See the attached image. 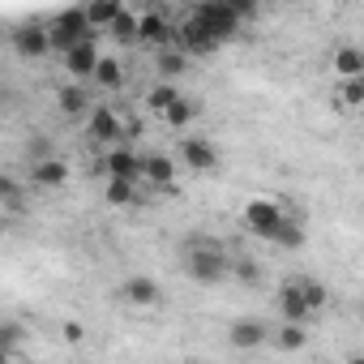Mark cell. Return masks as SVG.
Segmentation results:
<instances>
[{"mask_svg": "<svg viewBox=\"0 0 364 364\" xmlns=\"http://www.w3.org/2000/svg\"><path fill=\"white\" fill-rule=\"evenodd\" d=\"M99 60H103V56H99V48H95V35L65 52V69H69V77H77V82H82V77H95Z\"/></svg>", "mask_w": 364, "mask_h": 364, "instance_id": "cell-16", "label": "cell"}, {"mask_svg": "<svg viewBox=\"0 0 364 364\" xmlns=\"http://www.w3.org/2000/svg\"><path fill=\"white\" fill-rule=\"evenodd\" d=\"M90 82H95L99 90H120V86H124V69H120V60H116V56H103Z\"/></svg>", "mask_w": 364, "mask_h": 364, "instance_id": "cell-26", "label": "cell"}, {"mask_svg": "<svg viewBox=\"0 0 364 364\" xmlns=\"http://www.w3.org/2000/svg\"><path fill=\"white\" fill-rule=\"evenodd\" d=\"M137 189H141V180L107 176V180H103V202H107V206H133V202H137Z\"/></svg>", "mask_w": 364, "mask_h": 364, "instance_id": "cell-19", "label": "cell"}, {"mask_svg": "<svg viewBox=\"0 0 364 364\" xmlns=\"http://www.w3.org/2000/svg\"><path fill=\"white\" fill-rule=\"evenodd\" d=\"M9 43H14V56L43 60V56H52V26L48 22H22V26H14Z\"/></svg>", "mask_w": 364, "mask_h": 364, "instance_id": "cell-4", "label": "cell"}, {"mask_svg": "<svg viewBox=\"0 0 364 364\" xmlns=\"http://www.w3.org/2000/svg\"><path fill=\"white\" fill-rule=\"evenodd\" d=\"M300 279V291H304V300L313 304V313H321L326 304H330V287L321 283V279H309V274H296Z\"/></svg>", "mask_w": 364, "mask_h": 364, "instance_id": "cell-29", "label": "cell"}, {"mask_svg": "<svg viewBox=\"0 0 364 364\" xmlns=\"http://www.w3.org/2000/svg\"><path fill=\"white\" fill-rule=\"evenodd\" d=\"M198 120V103H189L185 95H180L167 112H163V124H171V129H185V124H193Z\"/></svg>", "mask_w": 364, "mask_h": 364, "instance_id": "cell-28", "label": "cell"}, {"mask_svg": "<svg viewBox=\"0 0 364 364\" xmlns=\"http://www.w3.org/2000/svg\"><path fill=\"white\" fill-rule=\"evenodd\" d=\"M270 245H274V249H283V253H300V249L309 245V228H304L300 219H291V215H287V219L279 223V232L270 236Z\"/></svg>", "mask_w": 364, "mask_h": 364, "instance_id": "cell-18", "label": "cell"}, {"mask_svg": "<svg viewBox=\"0 0 364 364\" xmlns=\"http://www.w3.org/2000/svg\"><path fill=\"white\" fill-rule=\"evenodd\" d=\"M0 198H5V206H18L22 189H18V180H14V176H0Z\"/></svg>", "mask_w": 364, "mask_h": 364, "instance_id": "cell-32", "label": "cell"}, {"mask_svg": "<svg viewBox=\"0 0 364 364\" xmlns=\"http://www.w3.org/2000/svg\"><path fill=\"white\" fill-rule=\"evenodd\" d=\"M334 73H338V77H364V52L351 48V43H343V48L334 52Z\"/></svg>", "mask_w": 364, "mask_h": 364, "instance_id": "cell-25", "label": "cell"}, {"mask_svg": "<svg viewBox=\"0 0 364 364\" xmlns=\"http://www.w3.org/2000/svg\"><path fill=\"white\" fill-rule=\"evenodd\" d=\"M283 219H287V215H283V206H279L274 198H253V202L240 210V223H245L253 236H262V240H270Z\"/></svg>", "mask_w": 364, "mask_h": 364, "instance_id": "cell-7", "label": "cell"}, {"mask_svg": "<svg viewBox=\"0 0 364 364\" xmlns=\"http://www.w3.org/2000/svg\"><path fill=\"white\" fill-rule=\"evenodd\" d=\"M176 159L185 163L189 171H210V167L219 163V150H215V141H206V137H185V141H180V150H176Z\"/></svg>", "mask_w": 364, "mask_h": 364, "instance_id": "cell-14", "label": "cell"}, {"mask_svg": "<svg viewBox=\"0 0 364 364\" xmlns=\"http://www.w3.org/2000/svg\"><path fill=\"white\" fill-rule=\"evenodd\" d=\"M154 69H159V77H163V82L185 77V73H189V52L180 48V43H171V48H163V52L154 56Z\"/></svg>", "mask_w": 364, "mask_h": 364, "instance_id": "cell-17", "label": "cell"}, {"mask_svg": "<svg viewBox=\"0 0 364 364\" xmlns=\"http://www.w3.org/2000/svg\"><path fill=\"white\" fill-rule=\"evenodd\" d=\"M228 5H232V9H236L245 22H253V18L262 14V0H228Z\"/></svg>", "mask_w": 364, "mask_h": 364, "instance_id": "cell-33", "label": "cell"}, {"mask_svg": "<svg viewBox=\"0 0 364 364\" xmlns=\"http://www.w3.org/2000/svg\"><path fill=\"white\" fill-rule=\"evenodd\" d=\"M176 176H180V159H171V154H163V150H150V154H141V180L150 189H159V193H180L176 189Z\"/></svg>", "mask_w": 364, "mask_h": 364, "instance_id": "cell-6", "label": "cell"}, {"mask_svg": "<svg viewBox=\"0 0 364 364\" xmlns=\"http://www.w3.org/2000/svg\"><path fill=\"white\" fill-rule=\"evenodd\" d=\"M338 103L343 107H364V77H338Z\"/></svg>", "mask_w": 364, "mask_h": 364, "instance_id": "cell-30", "label": "cell"}, {"mask_svg": "<svg viewBox=\"0 0 364 364\" xmlns=\"http://www.w3.org/2000/svg\"><path fill=\"white\" fill-rule=\"evenodd\" d=\"M31 185L35 189H65L69 185V159L60 154H43L31 163Z\"/></svg>", "mask_w": 364, "mask_h": 364, "instance_id": "cell-10", "label": "cell"}, {"mask_svg": "<svg viewBox=\"0 0 364 364\" xmlns=\"http://www.w3.org/2000/svg\"><path fill=\"white\" fill-rule=\"evenodd\" d=\"M56 107H60L65 116H90V99H86V90H82L77 82H65V86L56 90Z\"/></svg>", "mask_w": 364, "mask_h": 364, "instance_id": "cell-20", "label": "cell"}, {"mask_svg": "<svg viewBox=\"0 0 364 364\" xmlns=\"http://www.w3.org/2000/svg\"><path fill=\"white\" fill-rule=\"evenodd\" d=\"M215 39H223V43H232L236 35H240V26H245V18L228 5V0H210V5H198V9H189Z\"/></svg>", "mask_w": 364, "mask_h": 364, "instance_id": "cell-3", "label": "cell"}, {"mask_svg": "<svg viewBox=\"0 0 364 364\" xmlns=\"http://www.w3.org/2000/svg\"><path fill=\"white\" fill-rule=\"evenodd\" d=\"M103 171L107 176H124V180H141V154L129 150V146H107ZM141 185H146V180H141Z\"/></svg>", "mask_w": 364, "mask_h": 364, "instance_id": "cell-15", "label": "cell"}, {"mask_svg": "<svg viewBox=\"0 0 364 364\" xmlns=\"http://www.w3.org/2000/svg\"><path fill=\"white\" fill-rule=\"evenodd\" d=\"M48 26H52V52H56V56H65L69 48H77L82 39H90V35H95V26H90V18H86V5L60 9Z\"/></svg>", "mask_w": 364, "mask_h": 364, "instance_id": "cell-2", "label": "cell"}, {"mask_svg": "<svg viewBox=\"0 0 364 364\" xmlns=\"http://www.w3.org/2000/svg\"><path fill=\"white\" fill-rule=\"evenodd\" d=\"M180 48H185L189 56H215V52L223 48V39H215V35H210L193 14H189L185 22H180Z\"/></svg>", "mask_w": 364, "mask_h": 364, "instance_id": "cell-11", "label": "cell"}, {"mask_svg": "<svg viewBox=\"0 0 364 364\" xmlns=\"http://www.w3.org/2000/svg\"><path fill=\"white\" fill-rule=\"evenodd\" d=\"M137 43H141V48L163 52V48L180 43V22H171L163 9H141V31H137Z\"/></svg>", "mask_w": 364, "mask_h": 364, "instance_id": "cell-5", "label": "cell"}, {"mask_svg": "<svg viewBox=\"0 0 364 364\" xmlns=\"http://www.w3.org/2000/svg\"><path fill=\"white\" fill-rule=\"evenodd\" d=\"M232 279L240 287H257L262 283V262L249 257V253H232Z\"/></svg>", "mask_w": 364, "mask_h": 364, "instance_id": "cell-24", "label": "cell"}, {"mask_svg": "<svg viewBox=\"0 0 364 364\" xmlns=\"http://www.w3.org/2000/svg\"><path fill=\"white\" fill-rule=\"evenodd\" d=\"M274 347H279V351H304V347H309L304 321H283V326L274 330Z\"/></svg>", "mask_w": 364, "mask_h": 364, "instance_id": "cell-23", "label": "cell"}, {"mask_svg": "<svg viewBox=\"0 0 364 364\" xmlns=\"http://www.w3.org/2000/svg\"><path fill=\"white\" fill-rule=\"evenodd\" d=\"M60 338H65V343H82V338H86V326H82V321H65V326H60Z\"/></svg>", "mask_w": 364, "mask_h": 364, "instance_id": "cell-34", "label": "cell"}, {"mask_svg": "<svg viewBox=\"0 0 364 364\" xmlns=\"http://www.w3.org/2000/svg\"><path fill=\"white\" fill-rule=\"evenodd\" d=\"M283 5H300V0H283Z\"/></svg>", "mask_w": 364, "mask_h": 364, "instance_id": "cell-36", "label": "cell"}, {"mask_svg": "<svg viewBox=\"0 0 364 364\" xmlns=\"http://www.w3.org/2000/svg\"><path fill=\"white\" fill-rule=\"evenodd\" d=\"M360 317H364V304H360Z\"/></svg>", "mask_w": 364, "mask_h": 364, "instance_id": "cell-37", "label": "cell"}, {"mask_svg": "<svg viewBox=\"0 0 364 364\" xmlns=\"http://www.w3.org/2000/svg\"><path fill=\"white\" fill-rule=\"evenodd\" d=\"M274 334H270V326L262 321V317H236L232 326H228V343L236 347V351H253V347H262V343H270Z\"/></svg>", "mask_w": 364, "mask_h": 364, "instance_id": "cell-9", "label": "cell"}, {"mask_svg": "<svg viewBox=\"0 0 364 364\" xmlns=\"http://www.w3.org/2000/svg\"><path fill=\"white\" fill-rule=\"evenodd\" d=\"M120 9H124V0H86V18L95 31H107L120 18Z\"/></svg>", "mask_w": 364, "mask_h": 364, "instance_id": "cell-21", "label": "cell"}, {"mask_svg": "<svg viewBox=\"0 0 364 364\" xmlns=\"http://www.w3.org/2000/svg\"><path fill=\"white\" fill-rule=\"evenodd\" d=\"M90 124H86V133H90V141L95 146H116L120 137H124V120L112 112V107H90V116H86Z\"/></svg>", "mask_w": 364, "mask_h": 364, "instance_id": "cell-12", "label": "cell"}, {"mask_svg": "<svg viewBox=\"0 0 364 364\" xmlns=\"http://www.w3.org/2000/svg\"><path fill=\"white\" fill-rule=\"evenodd\" d=\"M274 304H279L283 321H304V326H309V317H313V304L304 300L300 279H283V283H279V291H274Z\"/></svg>", "mask_w": 364, "mask_h": 364, "instance_id": "cell-8", "label": "cell"}, {"mask_svg": "<svg viewBox=\"0 0 364 364\" xmlns=\"http://www.w3.org/2000/svg\"><path fill=\"white\" fill-rule=\"evenodd\" d=\"M185 5H189V9H198V5H210V0H185Z\"/></svg>", "mask_w": 364, "mask_h": 364, "instance_id": "cell-35", "label": "cell"}, {"mask_svg": "<svg viewBox=\"0 0 364 364\" xmlns=\"http://www.w3.org/2000/svg\"><path fill=\"white\" fill-rule=\"evenodd\" d=\"M176 99H180V90H176V82H163V77H159V82L150 86V95H146V107L163 116V112H167V107H171Z\"/></svg>", "mask_w": 364, "mask_h": 364, "instance_id": "cell-27", "label": "cell"}, {"mask_svg": "<svg viewBox=\"0 0 364 364\" xmlns=\"http://www.w3.org/2000/svg\"><path fill=\"white\" fill-rule=\"evenodd\" d=\"M129 309H154L159 300H163V287L150 279V274H133V279H124L120 283V291H116Z\"/></svg>", "mask_w": 364, "mask_h": 364, "instance_id": "cell-13", "label": "cell"}, {"mask_svg": "<svg viewBox=\"0 0 364 364\" xmlns=\"http://www.w3.org/2000/svg\"><path fill=\"white\" fill-rule=\"evenodd\" d=\"M180 270L202 287H219L223 279H232V253L215 236H189L180 253Z\"/></svg>", "mask_w": 364, "mask_h": 364, "instance_id": "cell-1", "label": "cell"}, {"mask_svg": "<svg viewBox=\"0 0 364 364\" xmlns=\"http://www.w3.org/2000/svg\"><path fill=\"white\" fill-rule=\"evenodd\" d=\"M0 330H5V334H0V338H5V343H0V355H14L18 351V338H22V326L18 321H5Z\"/></svg>", "mask_w": 364, "mask_h": 364, "instance_id": "cell-31", "label": "cell"}, {"mask_svg": "<svg viewBox=\"0 0 364 364\" xmlns=\"http://www.w3.org/2000/svg\"><path fill=\"white\" fill-rule=\"evenodd\" d=\"M137 31H141V14H129V9H120V18L107 26V35H112L120 48H133V43H137Z\"/></svg>", "mask_w": 364, "mask_h": 364, "instance_id": "cell-22", "label": "cell"}]
</instances>
